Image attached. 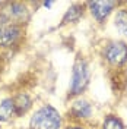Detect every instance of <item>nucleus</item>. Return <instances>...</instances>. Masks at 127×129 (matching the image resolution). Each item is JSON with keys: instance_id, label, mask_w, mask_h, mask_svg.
<instances>
[{"instance_id": "20e7f679", "label": "nucleus", "mask_w": 127, "mask_h": 129, "mask_svg": "<svg viewBox=\"0 0 127 129\" xmlns=\"http://www.w3.org/2000/svg\"><path fill=\"white\" fill-rule=\"evenodd\" d=\"M114 2H91L89 3V8L92 15L95 16V19L98 21H104L107 16L110 15V12L114 8Z\"/></svg>"}, {"instance_id": "9d476101", "label": "nucleus", "mask_w": 127, "mask_h": 129, "mask_svg": "<svg viewBox=\"0 0 127 129\" xmlns=\"http://www.w3.org/2000/svg\"><path fill=\"white\" fill-rule=\"evenodd\" d=\"M79 16H80V8L75 5V6H72V8L67 10V13H66V16H64L63 21H64V22H69V21L73 22V21H76Z\"/></svg>"}, {"instance_id": "f257e3e1", "label": "nucleus", "mask_w": 127, "mask_h": 129, "mask_svg": "<svg viewBox=\"0 0 127 129\" xmlns=\"http://www.w3.org/2000/svg\"><path fill=\"white\" fill-rule=\"evenodd\" d=\"M60 125H61L60 114L51 106L40 109L31 119L32 129H60Z\"/></svg>"}, {"instance_id": "7ed1b4c3", "label": "nucleus", "mask_w": 127, "mask_h": 129, "mask_svg": "<svg viewBox=\"0 0 127 129\" xmlns=\"http://www.w3.org/2000/svg\"><path fill=\"white\" fill-rule=\"evenodd\" d=\"M105 57L111 64H123L127 60V46L121 41L111 43L105 50Z\"/></svg>"}, {"instance_id": "9b49d317", "label": "nucleus", "mask_w": 127, "mask_h": 129, "mask_svg": "<svg viewBox=\"0 0 127 129\" xmlns=\"http://www.w3.org/2000/svg\"><path fill=\"white\" fill-rule=\"evenodd\" d=\"M70 129H80V128H70Z\"/></svg>"}, {"instance_id": "1a4fd4ad", "label": "nucleus", "mask_w": 127, "mask_h": 129, "mask_svg": "<svg viewBox=\"0 0 127 129\" xmlns=\"http://www.w3.org/2000/svg\"><path fill=\"white\" fill-rule=\"evenodd\" d=\"M102 129H123V123L115 117V116H108L104 120Z\"/></svg>"}, {"instance_id": "6e6552de", "label": "nucleus", "mask_w": 127, "mask_h": 129, "mask_svg": "<svg viewBox=\"0 0 127 129\" xmlns=\"http://www.w3.org/2000/svg\"><path fill=\"white\" fill-rule=\"evenodd\" d=\"M115 28L118 29L121 34L127 35V10L126 9H120L115 13Z\"/></svg>"}, {"instance_id": "423d86ee", "label": "nucleus", "mask_w": 127, "mask_h": 129, "mask_svg": "<svg viewBox=\"0 0 127 129\" xmlns=\"http://www.w3.org/2000/svg\"><path fill=\"white\" fill-rule=\"evenodd\" d=\"M91 106L89 103L83 101V100H79V101H75L73 103V107H72V113L76 116V117H88L91 116Z\"/></svg>"}, {"instance_id": "f03ea898", "label": "nucleus", "mask_w": 127, "mask_h": 129, "mask_svg": "<svg viewBox=\"0 0 127 129\" xmlns=\"http://www.w3.org/2000/svg\"><path fill=\"white\" fill-rule=\"evenodd\" d=\"M88 81H89V71L85 63V60H78L75 68H73V73H72V94H80L83 89L86 88Z\"/></svg>"}, {"instance_id": "0eeeda50", "label": "nucleus", "mask_w": 127, "mask_h": 129, "mask_svg": "<svg viewBox=\"0 0 127 129\" xmlns=\"http://www.w3.org/2000/svg\"><path fill=\"white\" fill-rule=\"evenodd\" d=\"M15 113V103L12 100H2L0 101V122L9 120Z\"/></svg>"}, {"instance_id": "39448f33", "label": "nucleus", "mask_w": 127, "mask_h": 129, "mask_svg": "<svg viewBox=\"0 0 127 129\" xmlns=\"http://www.w3.org/2000/svg\"><path fill=\"white\" fill-rule=\"evenodd\" d=\"M19 35V29L15 25L12 26H5L0 29V46L2 47H8L12 43H15V40Z\"/></svg>"}]
</instances>
